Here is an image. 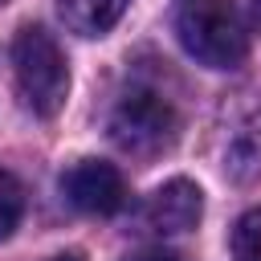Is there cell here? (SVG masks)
I'll return each instance as SVG.
<instances>
[{
  "label": "cell",
  "instance_id": "3957f363",
  "mask_svg": "<svg viewBox=\"0 0 261 261\" xmlns=\"http://www.w3.org/2000/svg\"><path fill=\"white\" fill-rule=\"evenodd\" d=\"M12 77H16V94L24 102V110H33L37 118H53L65 106L69 94V65L61 45L53 41V33H45L41 24H24L12 41Z\"/></svg>",
  "mask_w": 261,
  "mask_h": 261
},
{
  "label": "cell",
  "instance_id": "7c38bea8",
  "mask_svg": "<svg viewBox=\"0 0 261 261\" xmlns=\"http://www.w3.org/2000/svg\"><path fill=\"white\" fill-rule=\"evenodd\" d=\"M253 12H257V24H261V0H253Z\"/></svg>",
  "mask_w": 261,
  "mask_h": 261
},
{
  "label": "cell",
  "instance_id": "52a82bcc",
  "mask_svg": "<svg viewBox=\"0 0 261 261\" xmlns=\"http://www.w3.org/2000/svg\"><path fill=\"white\" fill-rule=\"evenodd\" d=\"M61 20L82 37H102L126 12V0H57Z\"/></svg>",
  "mask_w": 261,
  "mask_h": 261
},
{
  "label": "cell",
  "instance_id": "30bf717a",
  "mask_svg": "<svg viewBox=\"0 0 261 261\" xmlns=\"http://www.w3.org/2000/svg\"><path fill=\"white\" fill-rule=\"evenodd\" d=\"M126 261H184V257L171 253V249H139V253H130Z\"/></svg>",
  "mask_w": 261,
  "mask_h": 261
},
{
  "label": "cell",
  "instance_id": "ba28073f",
  "mask_svg": "<svg viewBox=\"0 0 261 261\" xmlns=\"http://www.w3.org/2000/svg\"><path fill=\"white\" fill-rule=\"evenodd\" d=\"M20 216H24V188L12 171L0 167V241L20 224Z\"/></svg>",
  "mask_w": 261,
  "mask_h": 261
},
{
  "label": "cell",
  "instance_id": "4fadbf2b",
  "mask_svg": "<svg viewBox=\"0 0 261 261\" xmlns=\"http://www.w3.org/2000/svg\"><path fill=\"white\" fill-rule=\"evenodd\" d=\"M0 4H8V0H0Z\"/></svg>",
  "mask_w": 261,
  "mask_h": 261
},
{
  "label": "cell",
  "instance_id": "9c48e42d",
  "mask_svg": "<svg viewBox=\"0 0 261 261\" xmlns=\"http://www.w3.org/2000/svg\"><path fill=\"white\" fill-rule=\"evenodd\" d=\"M232 257L237 261H261V208L245 212L232 228Z\"/></svg>",
  "mask_w": 261,
  "mask_h": 261
},
{
  "label": "cell",
  "instance_id": "6da1fadb",
  "mask_svg": "<svg viewBox=\"0 0 261 261\" xmlns=\"http://www.w3.org/2000/svg\"><path fill=\"white\" fill-rule=\"evenodd\" d=\"M110 139L118 151L151 159L159 151H167L179 135V110L175 102L147 77H135L110 106Z\"/></svg>",
  "mask_w": 261,
  "mask_h": 261
},
{
  "label": "cell",
  "instance_id": "8fae6325",
  "mask_svg": "<svg viewBox=\"0 0 261 261\" xmlns=\"http://www.w3.org/2000/svg\"><path fill=\"white\" fill-rule=\"evenodd\" d=\"M53 261H82L77 253H65V257H53Z\"/></svg>",
  "mask_w": 261,
  "mask_h": 261
},
{
  "label": "cell",
  "instance_id": "277c9868",
  "mask_svg": "<svg viewBox=\"0 0 261 261\" xmlns=\"http://www.w3.org/2000/svg\"><path fill=\"white\" fill-rule=\"evenodd\" d=\"M61 196L69 208H77L86 216H114L126 204V184H122V171L114 163L77 159L61 175Z\"/></svg>",
  "mask_w": 261,
  "mask_h": 261
},
{
  "label": "cell",
  "instance_id": "8992f818",
  "mask_svg": "<svg viewBox=\"0 0 261 261\" xmlns=\"http://www.w3.org/2000/svg\"><path fill=\"white\" fill-rule=\"evenodd\" d=\"M224 171L241 184L261 179V106L249 110L241 118V126L228 139V155H224Z\"/></svg>",
  "mask_w": 261,
  "mask_h": 261
},
{
  "label": "cell",
  "instance_id": "5b68a950",
  "mask_svg": "<svg viewBox=\"0 0 261 261\" xmlns=\"http://www.w3.org/2000/svg\"><path fill=\"white\" fill-rule=\"evenodd\" d=\"M200 216H204V192L192 179H167L143 204V228L159 232V237L192 232L200 224Z\"/></svg>",
  "mask_w": 261,
  "mask_h": 261
},
{
  "label": "cell",
  "instance_id": "7a4b0ae2",
  "mask_svg": "<svg viewBox=\"0 0 261 261\" xmlns=\"http://www.w3.org/2000/svg\"><path fill=\"white\" fill-rule=\"evenodd\" d=\"M175 33L208 69H237L249 53V33L232 0H175Z\"/></svg>",
  "mask_w": 261,
  "mask_h": 261
}]
</instances>
